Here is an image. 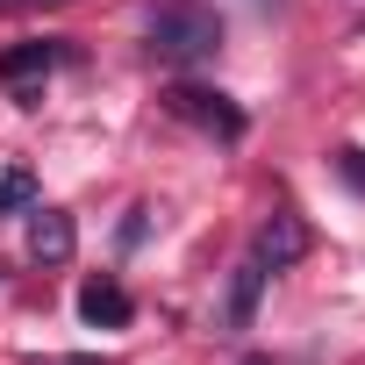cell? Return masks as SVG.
I'll return each mask as SVG.
<instances>
[{"instance_id":"6da1fadb","label":"cell","mask_w":365,"mask_h":365,"mask_svg":"<svg viewBox=\"0 0 365 365\" xmlns=\"http://www.w3.org/2000/svg\"><path fill=\"white\" fill-rule=\"evenodd\" d=\"M150 51L165 65H208L222 51V15L201 8V0H172V8L150 15Z\"/></svg>"},{"instance_id":"7a4b0ae2","label":"cell","mask_w":365,"mask_h":365,"mask_svg":"<svg viewBox=\"0 0 365 365\" xmlns=\"http://www.w3.org/2000/svg\"><path fill=\"white\" fill-rule=\"evenodd\" d=\"M172 115L194 122V129H208V136H222V143L244 136V108L230 93H208V86H172Z\"/></svg>"},{"instance_id":"3957f363","label":"cell","mask_w":365,"mask_h":365,"mask_svg":"<svg viewBox=\"0 0 365 365\" xmlns=\"http://www.w3.org/2000/svg\"><path fill=\"white\" fill-rule=\"evenodd\" d=\"M251 258H258L265 272H279V265H294V258H308V222H301L294 208H279V215H265V222H258V244H251Z\"/></svg>"},{"instance_id":"277c9868","label":"cell","mask_w":365,"mask_h":365,"mask_svg":"<svg viewBox=\"0 0 365 365\" xmlns=\"http://www.w3.org/2000/svg\"><path fill=\"white\" fill-rule=\"evenodd\" d=\"M79 251V222L65 208H29V258L36 265H72Z\"/></svg>"},{"instance_id":"5b68a950","label":"cell","mask_w":365,"mask_h":365,"mask_svg":"<svg viewBox=\"0 0 365 365\" xmlns=\"http://www.w3.org/2000/svg\"><path fill=\"white\" fill-rule=\"evenodd\" d=\"M79 315H86L93 329H122V322H129V287L108 279V272L86 279V287H79Z\"/></svg>"},{"instance_id":"8992f818","label":"cell","mask_w":365,"mask_h":365,"mask_svg":"<svg viewBox=\"0 0 365 365\" xmlns=\"http://www.w3.org/2000/svg\"><path fill=\"white\" fill-rule=\"evenodd\" d=\"M258 294H265V265L244 258L237 279H230V329H251V322H258Z\"/></svg>"},{"instance_id":"52a82bcc","label":"cell","mask_w":365,"mask_h":365,"mask_svg":"<svg viewBox=\"0 0 365 365\" xmlns=\"http://www.w3.org/2000/svg\"><path fill=\"white\" fill-rule=\"evenodd\" d=\"M58 58H65L58 43H15V51H0V79H8V86H22V79H43Z\"/></svg>"},{"instance_id":"ba28073f","label":"cell","mask_w":365,"mask_h":365,"mask_svg":"<svg viewBox=\"0 0 365 365\" xmlns=\"http://www.w3.org/2000/svg\"><path fill=\"white\" fill-rule=\"evenodd\" d=\"M8 208H36V179H29L22 165L0 172V215H8Z\"/></svg>"},{"instance_id":"9c48e42d","label":"cell","mask_w":365,"mask_h":365,"mask_svg":"<svg viewBox=\"0 0 365 365\" xmlns=\"http://www.w3.org/2000/svg\"><path fill=\"white\" fill-rule=\"evenodd\" d=\"M336 172H344V179H351V187L365 194V150H336Z\"/></svg>"},{"instance_id":"30bf717a","label":"cell","mask_w":365,"mask_h":365,"mask_svg":"<svg viewBox=\"0 0 365 365\" xmlns=\"http://www.w3.org/2000/svg\"><path fill=\"white\" fill-rule=\"evenodd\" d=\"M0 8H36V0H0Z\"/></svg>"},{"instance_id":"8fae6325","label":"cell","mask_w":365,"mask_h":365,"mask_svg":"<svg viewBox=\"0 0 365 365\" xmlns=\"http://www.w3.org/2000/svg\"><path fill=\"white\" fill-rule=\"evenodd\" d=\"M65 365H101V358H65Z\"/></svg>"}]
</instances>
